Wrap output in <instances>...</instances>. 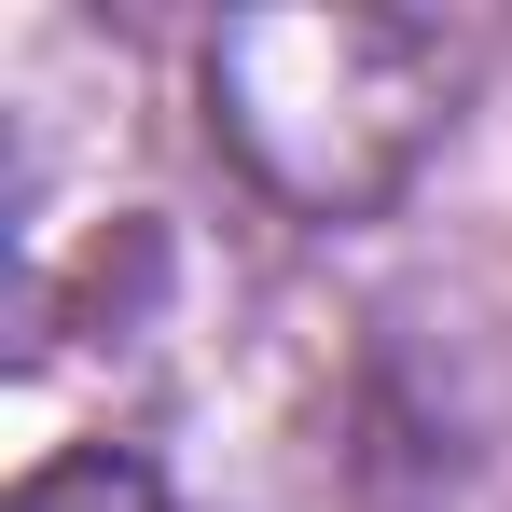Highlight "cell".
I'll return each instance as SVG.
<instances>
[{"mask_svg":"<svg viewBox=\"0 0 512 512\" xmlns=\"http://www.w3.org/2000/svg\"><path fill=\"white\" fill-rule=\"evenodd\" d=\"M471 84V28L443 14H236L208 42V111L291 208H374L429 153V125Z\"/></svg>","mask_w":512,"mask_h":512,"instance_id":"1","label":"cell"},{"mask_svg":"<svg viewBox=\"0 0 512 512\" xmlns=\"http://www.w3.org/2000/svg\"><path fill=\"white\" fill-rule=\"evenodd\" d=\"M14 512H167V485H153L125 443H84V457H56V471H28Z\"/></svg>","mask_w":512,"mask_h":512,"instance_id":"2","label":"cell"}]
</instances>
